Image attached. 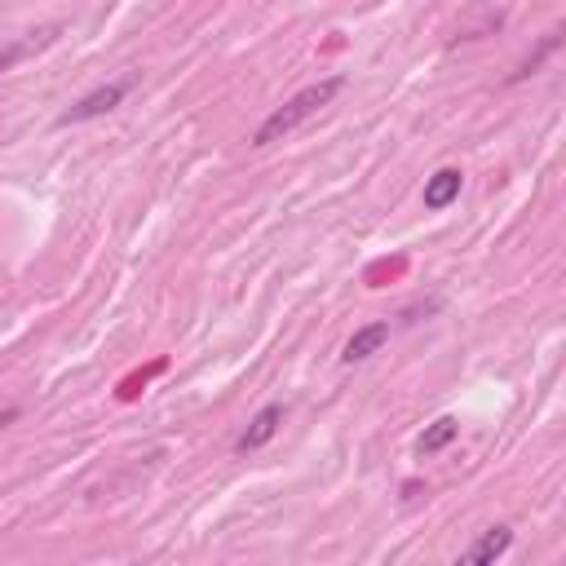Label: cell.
I'll return each mask as SVG.
<instances>
[{
  "label": "cell",
  "mask_w": 566,
  "mask_h": 566,
  "mask_svg": "<svg viewBox=\"0 0 566 566\" xmlns=\"http://www.w3.org/2000/svg\"><path fill=\"white\" fill-rule=\"evenodd\" d=\"M283 416H288V408H283V403H266L253 421H248V429L235 438V451H240V456H253V451H261L274 434H279V425H283Z\"/></svg>",
  "instance_id": "3"
},
{
  "label": "cell",
  "mask_w": 566,
  "mask_h": 566,
  "mask_svg": "<svg viewBox=\"0 0 566 566\" xmlns=\"http://www.w3.org/2000/svg\"><path fill=\"white\" fill-rule=\"evenodd\" d=\"M553 49H557V31H549V36L540 40V49L531 53V59H527V63H523V67H518L514 76H509V85H518V80H527V76H536V72L544 67V59H549V53H553Z\"/></svg>",
  "instance_id": "9"
},
{
  "label": "cell",
  "mask_w": 566,
  "mask_h": 566,
  "mask_svg": "<svg viewBox=\"0 0 566 566\" xmlns=\"http://www.w3.org/2000/svg\"><path fill=\"white\" fill-rule=\"evenodd\" d=\"M125 93H129V80H111V85H98L93 93H85L76 106H67V111H63V116H59V125H63V129H72V125H89V120L106 116V111H116V106L125 102Z\"/></svg>",
  "instance_id": "2"
},
{
  "label": "cell",
  "mask_w": 566,
  "mask_h": 566,
  "mask_svg": "<svg viewBox=\"0 0 566 566\" xmlns=\"http://www.w3.org/2000/svg\"><path fill=\"white\" fill-rule=\"evenodd\" d=\"M509 544H514V531H509V527H491V531H483V536L461 553V562H465V566H491V562H500V557L509 553Z\"/></svg>",
  "instance_id": "6"
},
{
  "label": "cell",
  "mask_w": 566,
  "mask_h": 566,
  "mask_svg": "<svg viewBox=\"0 0 566 566\" xmlns=\"http://www.w3.org/2000/svg\"><path fill=\"white\" fill-rule=\"evenodd\" d=\"M461 191H465V173L461 168H438L434 178H425V191H421V200H425V208L429 213H442V208H451L461 200Z\"/></svg>",
  "instance_id": "5"
},
{
  "label": "cell",
  "mask_w": 566,
  "mask_h": 566,
  "mask_svg": "<svg viewBox=\"0 0 566 566\" xmlns=\"http://www.w3.org/2000/svg\"><path fill=\"white\" fill-rule=\"evenodd\" d=\"M456 438H461V421H456V416H438L434 425H425V429L416 434V456H434V451H447Z\"/></svg>",
  "instance_id": "8"
},
{
  "label": "cell",
  "mask_w": 566,
  "mask_h": 566,
  "mask_svg": "<svg viewBox=\"0 0 566 566\" xmlns=\"http://www.w3.org/2000/svg\"><path fill=\"white\" fill-rule=\"evenodd\" d=\"M342 89H346V80H342V76H327V80H319V85H306L301 93H293L283 106H274L270 116L257 125L253 146L261 151V146H270V142H283L288 133H297V129L314 116V111H323V106H327L336 93H342Z\"/></svg>",
  "instance_id": "1"
},
{
  "label": "cell",
  "mask_w": 566,
  "mask_h": 566,
  "mask_svg": "<svg viewBox=\"0 0 566 566\" xmlns=\"http://www.w3.org/2000/svg\"><path fill=\"white\" fill-rule=\"evenodd\" d=\"M63 36V27L53 23V27H40V31H31V36H23V40H14V44H5L0 49V76H5L10 67H18L23 59H31V53H40V49H49L53 40Z\"/></svg>",
  "instance_id": "7"
},
{
  "label": "cell",
  "mask_w": 566,
  "mask_h": 566,
  "mask_svg": "<svg viewBox=\"0 0 566 566\" xmlns=\"http://www.w3.org/2000/svg\"><path fill=\"white\" fill-rule=\"evenodd\" d=\"M389 346V319H376V323H363L350 342H346V350H342V363L346 368H355V363H368L372 355H381Z\"/></svg>",
  "instance_id": "4"
}]
</instances>
